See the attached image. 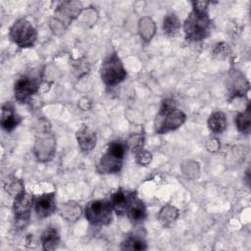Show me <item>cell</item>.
Segmentation results:
<instances>
[{"label": "cell", "instance_id": "1", "mask_svg": "<svg viewBox=\"0 0 251 251\" xmlns=\"http://www.w3.org/2000/svg\"><path fill=\"white\" fill-rule=\"evenodd\" d=\"M185 119V114L176 107L175 101L173 99H166L163 101L156 119V131L163 134L175 130L183 125Z\"/></svg>", "mask_w": 251, "mask_h": 251}, {"label": "cell", "instance_id": "2", "mask_svg": "<svg viewBox=\"0 0 251 251\" xmlns=\"http://www.w3.org/2000/svg\"><path fill=\"white\" fill-rule=\"evenodd\" d=\"M183 29L185 38L189 41L205 39L211 29V20L207 11L193 9L184 22Z\"/></svg>", "mask_w": 251, "mask_h": 251}, {"label": "cell", "instance_id": "3", "mask_svg": "<svg viewBox=\"0 0 251 251\" xmlns=\"http://www.w3.org/2000/svg\"><path fill=\"white\" fill-rule=\"evenodd\" d=\"M126 150V143L118 140L111 142L98 162V172L101 174H115L120 172L123 166Z\"/></svg>", "mask_w": 251, "mask_h": 251}, {"label": "cell", "instance_id": "4", "mask_svg": "<svg viewBox=\"0 0 251 251\" xmlns=\"http://www.w3.org/2000/svg\"><path fill=\"white\" fill-rule=\"evenodd\" d=\"M113 208L111 202L105 199H97L88 202L84 208L85 219L93 226H107L112 221Z\"/></svg>", "mask_w": 251, "mask_h": 251}, {"label": "cell", "instance_id": "5", "mask_svg": "<svg viewBox=\"0 0 251 251\" xmlns=\"http://www.w3.org/2000/svg\"><path fill=\"white\" fill-rule=\"evenodd\" d=\"M100 75L108 86H115L126 78V69L117 54H111L105 59L100 69Z\"/></svg>", "mask_w": 251, "mask_h": 251}, {"label": "cell", "instance_id": "6", "mask_svg": "<svg viewBox=\"0 0 251 251\" xmlns=\"http://www.w3.org/2000/svg\"><path fill=\"white\" fill-rule=\"evenodd\" d=\"M10 38L21 48L33 46L36 40V30L25 19H20L10 28Z\"/></svg>", "mask_w": 251, "mask_h": 251}, {"label": "cell", "instance_id": "7", "mask_svg": "<svg viewBox=\"0 0 251 251\" xmlns=\"http://www.w3.org/2000/svg\"><path fill=\"white\" fill-rule=\"evenodd\" d=\"M32 204H34L32 195L25 192V189L15 196L13 209L17 225L22 226L28 222Z\"/></svg>", "mask_w": 251, "mask_h": 251}, {"label": "cell", "instance_id": "8", "mask_svg": "<svg viewBox=\"0 0 251 251\" xmlns=\"http://www.w3.org/2000/svg\"><path fill=\"white\" fill-rule=\"evenodd\" d=\"M37 80L29 75L19 77L14 85L15 98L20 103H25L38 90Z\"/></svg>", "mask_w": 251, "mask_h": 251}, {"label": "cell", "instance_id": "9", "mask_svg": "<svg viewBox=\"0 0 251 251\" xmlns=\"http://www.w3.org/2000/svg\"><path fill=\"white\" fill-rule=\"evenodd\" d=\"M55 209L56 200L55 194L53 192L43 194L34 201V210L36 212V215L41 219L47 218L50 215H52Z\"/></svg>", "mask_w": 251, "mask_h": 251}, {"label": "cell", "instance_id": "10", "mask_svg": "<svg viewBox=\"0 0 251 251\" xmlns=\"http://www.w3.org/2000/svg\"><path fill=\"white\" fill-rule=\"evenodd\" d=\"M76 140L78 143L79 148L83 152H90L96 145L97 142V136L94 130H92L90 127L87 126H81L76 133Z\"/></svg>", "mask_w": 251, "mask_h": 251}, {"label": "cell", "instance_id": "11", "mask_svg": "<svg viewBox=\"0 0 251 251\" xmlns=\"http://www.w3.org/2000/svg\"><path fill=\"white\" fill-rule=\"evenodd\" d=\"M134 196L135 193L133 191L118 190L112 195V198L110 200L113 210L118 215H125L129 202L132 200Z\"/></svg>", "mask_w": 251, "mask_h": 251}, {"label": "cell", "instance_id": "12", "mask_svg": "<svg viewBox=\"0 0 251 251\" xmlns=\"http://www.w3.org/2000/svg\"><path fill=\"white\" fill-rule=\"evenodd\" d=\"M21 117L15 112L13 105L6 103L1 110V126L7 131H12L21 123Z\"/></svg>", "mask_w": 251, "mask_h": 251}, {"label": "cell", "instance_id": "13", "mask_svg": "<svg viewBox=\"0 0 251 251\" xmlns=\"http://www.w3.org/2000/svg\"><path fill=\"white\" fill-rule=\"evenodd\" d=\"M125 215H126L127 218L134 224L142 222L146 217L145 204L135 195L129 202Z\"/></svg>", "mask_w": 251, "mask_h": 251}, {"label": "cell", "instance_id": "14", "mask_svg": "<svg viewBox=\"0 0 251 251\" xmlns=\"http://www.w3.org/2000/svg\"><path fill=\"white\" fill-rule=\"evenodd\" d=\"M40 240H41L43 249L47 251H51V250H55L59 246L60 235L56 228L48 227L42 232Z\"/></svg>", "mask_w": 251, "mask_h": 251}, {"label": "cell", "instance_id": "15", "mask_svg": "<svg viewBox=\"0 0 251 251\" xmlns=\"http://www.w3.org/2000/svg\"><path fill=\"white\" fill-rule=\"evenodd\" d=\"M177 217L178 210L175 206L168 204L160 210L158 215V221L163 226H169L174 222H176Z\"/></svg>", "mask_w": 251, "mask_h": 251}, {"label": "cell", "instance_id": "16", "mask_svg": "<svg viewBox=\"0 0 251 251\" xmlns=\"http://www.w3.org/2000/svg\"><path fill=\"white\" fill-rule=\"evenodd\" d=\"M227 126L226 117L223 112L213 113L208 120V127L214 133L223 132Z\"/></svg>", "mask_w": 251, "mask_h": 251}, {"label": "cell", "instance_id": "17", "mask_svg": "<svg viewBox=\"0 0 251 251\" xmlns=\"http://www.w3.org/2000/svg\"><path fill=\"white\" fill-rule=\"evenodd\" d=\"M235 125L237 129L245 134H248L251 129V111L248 106L245 111L239 113L235 118Z\"/></svg>", "mask_w": 251, "mask_h": 251}, {"label": "cell", "instance_id": "18", "mask_svg": "<svg viewBox=\"0 0 251 251\" xmlns=\"http://www.w3.org/2000/svg\"><path fill=\"white\" fill-rule=\"evenodd\" d=\"M121 249L141 251V250L147 249V244L143 239V237L139 236L138 234H134V235L132 234L123 241L121 245Z\"/></svg>", "mask_w": 251, "mask_h": 251}, {"label": "cell", "instance_id": "19", "mask_svg": "<svg viewBox=\"0 0 251 251\" xmlns=\"http://www.w3.org/2000/svg\"><path fill=\"white\" fill-rule=\"evenodd\" d=\"M180 28V22L175 14H168L163 23V30L169 36L176 35Z\"/></svg>", "mask_w": 251, "mask_h": 251}, {"label": "cell", "instance_id": "20", "mask_svg": "<svg viewBox=\"0 0 251 251\" xmlns=\"http://www.w3.org/2000/svg\"><path fill=\"white\" fill-rule=\"evenodd\" d=\"M61 215H62V217H64L68 221L75 222L80 217L81 209L75 203H73V202L66 203L64 206H62Z\"/></svg>", "mask_w": 251, "mask_h": 251}, {"label": "cell", "instance_id": "21", "mask_svg": "<svg viewBox=\"0 0 251 251\" xmlns=\"http://www.w3.org/2000/svg\"><path fill=\"white\" fill-rule=\"evenodd\" d=\"M144 137L141 134H132L126 142V147H128L132 153L136 154L143 149Z\"/></svg>", "mask_w": 251, "mask_h": 251}, {"label": "cell", "instance_id": "22", "mask_svg": "<svg viewBox=\"0 0 251 251\" xmlns=\"http://www.w3.org/2000/svg\"><path fill=\"white\" fill-rule=\"evenodd\" d=\"M135 155H136V161L140 165H148L152 160L151 153L144 150V149H142L141 151H139Z\"/></svg>", "mask_w": 251, "mask_h": 251}, {"label": "cell", "instance_id": "23", "mask_svg": "<svg viewBox=\"0 0 251 251\" xmlns=\"http://www.w3.org/2000/svg\"><path fill=\"white\" fill-rule=\"evenodd\" d=\"M208 5H209L208 1H193L192 2L193 9L201 10V11H207Z\"/></svg>", "mask_w": 251, "mask_h": 251}]
</instances>
